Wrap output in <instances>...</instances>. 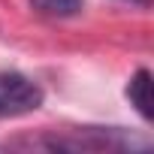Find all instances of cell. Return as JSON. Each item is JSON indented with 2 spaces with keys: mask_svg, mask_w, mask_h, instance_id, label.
I'll return each instance as SVG.
<instances>
[{
  "mask_svg": "<svg viewBox=\"0 0 154 154\" xmlns=\"http://www.w3.org/2000/svg\"><path fill=\"white\" fill-rule=\"evenodd\" d=\"M130 3H139V6H148V0H130Z\"/></svg>",
  "mask_w": 154,
  "mask_h": 154,
  "instance_id": "cell-5",
  "label": "cell"
},
{
  "mask_svg": "<svg viewBox=\"0 0 154 154\" xmlns=\"http://www.w3.org/2000/svg\"><path fill=\"white\" fill-rule=\"evenodd\" d=\"M21 145L48 148V151H148L151 139L124 127H75V130H60V133L51 130Z\"/></svg>",
  "mask_w": 154,
  "mask_h": 154,
  "instance_id": "cell-1",
  "label": "cell"
},
{
  "mask_svg": "<svg viewBox=\"0 0 154 154\" xmlns=\"http://www.w3.org/2000/svg\"><path fill=\"white\" fill-rule=\"evenodd\" d=\"M127 100L133 103V109L151 121L154 118V106H151V72L145 66H139L133 75H130V82H127Z\"/></svg>",
  "mask_w": 154,
  "mask_h": 154,
  "instance_id": "cell-3",
  "label": "cell"
},
{
  "mask_svg": "<svg viewBox=\"0 0 154 154\" xmlns=\"http://www.w3.org/2000/svg\"><path fill=\"white\" fill-rule=\"evenodd\" d=\"M42 100H45V94L30 75L12 72V69H0V121L30 115V112H36L42 106Z\"/></svg>",
  "mask_w": 154,
  "mask_h": 154,
  "instance_id": "cell-2",
  "label": "cell"
},
{
  "mask_svg": "<svg viewBox=\"0 0 154 154\" xmlns=\"http://www.w3.org/2000/svg\"><path fill=\"white\" fill-rule=\"evenodd\" d=\"M30 6L48 18H69L82 9V0H30Z\"/></svg>",
  "mask_w": 154,
  "mask_h": 154,
  "instance_id": "cell-4",
  "label": "cell"
}]
</instances>
